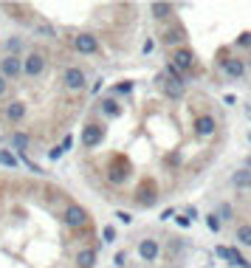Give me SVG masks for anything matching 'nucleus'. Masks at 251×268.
Listing matches in <instances>:
<instances>
[{
	"mask_svg": "<svg viewBox=\"0 0 251 268\" xmlns=\"http://www.w3.org/2000/svg\"><path fill=\"white\" fill-rule=\"evenodd\" d=\"M23 74V59L14 54H6L3 59H0V77L3 79H14Z\"/></svg>",
	"mask_w": 251,
	"mask_h": 268,
	"instance_id": "f257e3e1",
	"label": "nucleus"
},
{
	"mask_svg": "<svg viewBox=\"0 0 251 268\" xmlns=\"http://www.w3.org/2000/svg\"><path fill=\"white\" fill-rule=\"evenodd\" d=\"M43 71H46V56L40 54V51H31L23 59V74L25 77H40Z\"/></svg>",
	"mask_w": 251,
	"mask_h": 268,
	"instance_id": "f03ea898",
	"label": "nucleus"
},
{
	"mask_svg": "<svg viewBox=\"0 0 251 268\" xmlns=\"http://www.w3.org/2000/svg\"><path fill=\"white\" fill-rule=\"evenodd\" d=\"M65 223H68L71 229H82V226L88 223V212H85L82 206H76V203H71L68 209H65Z\"/></svg>",
	"mask_w": 251,
	"mask_h": 268,
	"instance_id": "7ed1b4c3",
	"label": "nucleus"
},
{
	"mask_svg": "<svg viewBox=\"0 0 251 268\" xmlns=\"http://www.w3.org/2000/svg\"><path fill=\"white\" fill-rule=\"evenodd\" d=\"M62 82H65L68 90H82L85 88V74H82V68H65Z\"/></svg>",
	"mask_w": 251,
	"mask_h": 268,
	"instance_id": "20e7f679",
	"label": "nucleus"
},
{
	"mask_svg": "<svg viewBox=\"0 0 251 268\" xmlns=\"http://www.w3.org/2000/svg\"><path fill=\"white\" fill-rule=\"evenodd\" d=\"M102 138H104V127L91 122L88 127H85V133H82V144L85 147H96V144H102Z\"/></svg>",
	"mask_w": 251,
	"mask_h": 268,
	"instance_id": "39448f33",
	"label": "nucleus"
},
{
	"mask_svg": "<svg viewBox=\"0 0 251 268\" xmlns=\"http://www.w3.org/2000/svg\"><path fill=\"white\" fill-rule=\"evenodd\" d=\"M158 254H161L158 240H141V243H138V257L144 260V263H152V260H158Z\"/></svg>",
	"mask_w": 251,
	"mask_h": 268,
	"instance_id": "423d86ee",
	"label": "nucleus"
},
{
	"mask_svg": "<svg viewBox=\"0 0 251 268\" xmlns=\"http://www.w3.org/2000/svg\"><path fill=\"white\" fill-rule=\"evenodd\" d=\"M217 257H223V260H231V266H237V268H251V263L246 257H240V251L237 248H226V246H217Z\"/></svg>",
	"mask_w": 251,
	"mask_h": 268,
	"instance_id": "0eeeda50",
	"label": "nucleus"
},
{
	"mask_svg": "<svg viewBox=\"0 0 251 268\" xmlns=\"http://www.w3.org/2000/svg\"><path fill=\"white\" fill-rule=\"evenodd\" d=\"M74 48H76L79 54H96L99 43H96V37H93V34H79V37L74 40Z\"/></svg>",
	"mask_w": 251,
	"mask_h": 268,
	"instance_id": "6e6552de",
	"label": "nucleus"
},
{
	"mask_svg": "<svg viewBox=\"0 0 251 268\" xmlns=\"http://www.w3.org/2000/svg\"><path fill=\"white\" fill-rule=\"evenodd\" d=\"M195 133L201 135V138H209V135L217 133V122L212 116H201L198 122H195Z\"/></svg>",
	"mask_w": 251,
	"mask_h": 268,
	"instance_id": "1a4fd4ad",
	"label": "nucleus"
},
{
	"mask_svg": "<svg viewBox=\"0 0 251 268\" xmlns=\"http://www.w3.org/2000/svg\"><path fill=\"white\" fill-rule=\"evenodd\" d=\"M172 65L178 68V71H189V68H195V54L186 51V48H178L175 56H172Z\"/></svg>",
	"mask_w": 251,
	"mask_h": 268,
	"instance_id": "9d476101",
	"label": "nucleus"
},
{
	"mask_svg": "<svg viewBox=\"0 0 251 268\" xmlns=\"http://www.w3.org/2000/svg\"><path fill=\"white\" fill-rule=\"evenodd\" d=\"M155 82H158V88L164 90L170 99H181L183 96V85H178V82H172V79H167V77H158Z\"/></svg>",
	"mask_w": 251,
	"mask_h": 268,
	"instance_id": "9b49d317",
	"label": "nucleus"
},
{
	"mask_svg": "<svg viewBox=\"0 0 251 268\" xmlns=\"http://www.w3.org/2000/svg\"><path fill=\"white\" fill-rule=\"evenodd\" d=\"M228 184H231V187H237V189H249V187H251V172H249V169H237V172L228 178Z\"/></svg>",
	"mask_w": 251,
	"mask_h": 268,
	"instance_id": "f8f14e48",
	"label": "nucleus"
},
{
	"mask_svg": "<svg viewBox=\"0 0 251 268\" xmlns=\"http://www.w3.org/2000/svg\"><path fill=\"white\" fill-rule=\"evenodd\" d=\"M223 71H226L228 77L240 79L243 74H246V65H243V59H234V56H231V59H226V62H223Z\"/></svg>",
	"mask_w": 251,
	"mask_h": 268,
	"instance_id": "ddd939ff",
	"label": "nucleus"
},
{
	"mask_svg": "<svg viewBox=\"0 0 251 268\" xmlns=\"http://www.w3.org/2000/svg\"><path fill=\"white\" fill-rule=\"evenodd\" d=\"M93 263H96V251L93 248H85V251L76 254V266L79 268H93Z\"/></svg>",
	"mask_w": 251,
	"mask_h": 268,
	"instance_id": "4468645a",
	"label": "nucleus"
},
{
	"mask_svg": "<svg viewBox=\"0 0 251 268\" xmlns=\"http://www.w3.org/2000/svg\"><path fill=\"white\" fill-rule=\"evenodd\" d=\"M6 116H9L12 122H20V119L25 116V105L23 102H12V105L6 107Z\"/></svg>",
	"mask_w": 251,
	"mask_h": 268,
	"instance_id": "2eb2a0df",
	"label": "nucleus"
},
{
	"mask_svg": "<svg viewBox=\"0 0 251 268\" xmlns=\"http://www.w3.org/2000/svg\"><path fill=\"white\" fill-rule=\"evenodd\" d=\"M183 37H186V34H183V28H167L161 40H164V43H167V45H175V43H181Z\"/></svg>",
	"mask_w": 251,
	"mask_h": 268,
	"instance_id": "dca6fc26",
	"label": "nucleus"
},
{
	"mask_svg": "<svg viewBox=\"0 0 251 268\" xmlns=\"http://www.w3.org/2000/svg\"><path fill=\"white\" fill-rule=\"evenodd\" d=\"M12 144H14V150H17V153H25V147H28V135H25V133H14Z\"/></svg>",
	"mask_w": 251,
	"mask_h": 268,
	"instance_id": "f3484780",
	"label": "nucleus"
},
{
	"mask_svg": "<svg viewBox=\"0 0 251 268\" xmlns=\"http://www.w3.org/2000/svg\"><path fill=\"white\" fill-rule=\"evenodd\" d=\"M102 110L107 113V116H119V113H122V107H119V102H116V99H104L102 102Z\"/></svg>",
	"mask_w": 251,
	"mask_h": 268,
	"instance_id": "a211bd4d",
	"label": "nucleus"
},
{
	"mask_svg": "<svg viewBox=\"0 0 251 268\" xmlns=\"http://www.w3.org/2000/svg\"><path fill=\"white\" fill-rule=\"evenodd\" d=\"M170 11H172L170 3H152V14L155 17H170Z\"/></svg>",
	"mask_w": 251,
	"mask_h": 268,
	"instance_id": "6ab92c4d",
	"label": "nucleus"
},
{
	"mask_svg": "<svg viewBox=\"0 0 251 268\" xmlns=\"http://www.w3.org/2000/svg\"><path fill=\"white\" fill-rule=\"evenodd\" d=\"M237 240L243 246H251V226H240L237 229Z\"/></svg>",
	"mask_w": 251,
	"mask_h": 268,
	"instance_id": "aec40b11",
	"label": "nucleus"
},
{
	"mask_svg": "<svg viewBox=\"0 0 251 268\" xmlns=\"http://www.w3.org/2000/svg\"><path fill=\"white\" fill-rule=\"evenodd\" d=\"M0 164H6V167H17V156H12L9 150H0Z\"/></svg>",
	"mask_w": 251,
	"mask_h": 268,
	"instance_id": "412c9836",
	"label": "nucleus"
},
{
	"mask_svg": "<svg viewBox=\"0 0 251 268\" xmlns=\"http://www.w3.org/2000/svg\"><path fill=\"white\" fill-rule=\"evenodd\" d=\"M167 74H170V79H172V82H178V85H183V74H181V71H178L175 65H172V62L167 65Z\"/></svg>",
	"mask_w": 251,
	"mask_h": 268,
	"instance_id": "4be33fe9",
	"label": "nucleus"
},
{
	"mask_svg": "<svg viewBox=\"0 0 251 268\" xmlns=\"http://www.w3.org/2000/svg\"><path fill=\"white\" fill-rule=\"evenodd\" d=\"M206 226H209L212 232H220V217H217V214H206Z\"/></svg>",
	"mask_w": 251,
	"mask_h": 268,
	"instance_id": "5701e85b",
	"label": "nucleus"
},
{
	"mask_svg": "<svg viewBox=\"0 0 251 268\" xmlns=\"http://www.w3.org/2000/svg\"><path fill=\"white\" fill-rule=\"evenodd\" d=\"M102 237H104V243H113V240H116V229H113V226H104Z\"/></svg>",
	"mask_w": 251,
	"mask_h": 268,
	"instance_id": "b1692460",
	"label": "nucleus"
},
{
	"mask_svg": "<svg viewBox=\"0 0 251 268\" xmlns=\"http://www.w3.org/2000/svg\"><path fill=\"white\" fill-rule=\"evenodd\" d=\"M217 217H223V220H228V217H231V206H228V203H223V206L217 209Z\"/></svg>",
	"mask_w": 251,
	"mask_h": 268,
	"instance_id": "393cba45",
	"label": "nucleus"
},
{
	"mask_svg": "<svg viewBox=\"0 0 251 268\" xmlns=\"http://www.w3.org/2000/svg\"><path fill=\"white\" fill-rule=\"evenodd\" d=\"M237 45H251V31H243V34H240Z\"/></svg>",
	"mask_w": 251,
	"mask_h": 268,
	"instance_id": "a878e982",
	"label": "nucleus"
},
{
	"mask_svg": "<svg viewBox=\"0 0 251 268\" xmlns=\"http://www.w3.org/2000/svg\"><path fill=\"white\" fill-rule=\"evenodd\" d=\"M116 217H119L122 223H133V214L130 212H116Z\"/></svg>",
	"mask_w": 251,
	"mask_h": 268,
	"instance_id": "bb28decb",
	"label": "nucleus"
},
{
	"mask_svg": "<svg viewBox=\"0 0 251 268\" xmlns=\"http://www.w3.org/2000/svg\"><path fill=\"white\" fill-rule=\"evenodd\" d=\"M59 147H62V153H65V150H71V147H74V138H71V135H68V138H65V141H62V144H59Z\"/></svg>",
	"mask_w": 251,
	"mask_h": 268,
	"instance_id": "cd10ccee",
	"label": "nucleus"
},
{
	"mask_svg": "<svg viewBox=\"0 0 251 268\" xmlns=\"http://www.w3.org/2000/svg\"><path fill=\"white\" fill-rule=\"evenodd\" d=\"M59 156H62V147H54V150H51V161H57Z\"/></svg>",
	"mask_w": 251,
	"mask_h": 268,
	"instance_id": "c85d7f7f",
	"label": "nucleus"
},
{
	"mask_svg": "<svg viewBox=\"0 0 251 268\" xmlns=\"http://www.w3.org/2000/svg\"><path fill=\"white\" fill-rule=\"evenodd\" d=\"M172 214H175V209H164V212H161V220H170Z\"/></svg>",
	"mask_w": 251,
	"mask_h": 268,
	"instance_id": "c756f323",
	"label": "nucleus"
},
{
	"mask_svg": "<svg viewBox=\"0 0 251 268\" xmlns=\"http://www.w3.org/2000/svg\"><path fill=\"white\" fill-rule=\"evenodd\" d=\"M175 220H178V226H183V229L192 223V220H189V217H183V214H181V217H175Z\"/></svg>",
	"mask_w": 251,
	"mask_h": 268,
	"instance_id": "7c9ffc66",
	"label": "nucleus"
},
{
	"mask_svg": "<svg viewBox=\"0 0 251 268\" xmlns=\"http://www.w3.org/2000/svg\"><path fill=\"white\" fill-rule=\"evenodd\" d=\"M113 263H116V266H125V254L119 251V254H116V257H113Z\"/></svg>",
	"mask_w": 251,
	"mask_h": 268,
	"instance_id": "2f4dec72",
	"label": "nucleus"
},
{
	"mask_svg": "<svg viewBox=\"0 0 251 268\" xmlns=\"http://www.w3.org/2000/svg\"><path fill=\"white\" fill-rule=\"evenodd\" d=\"M3 93H6V79L0 77V96H3Z\"/></svg>",
	"mask_w": 251,
	"mask_h": 268,
	"instance_id": "473e14b6",
	"label": "nucleus"
},
{
	"mask_svg": "<svg viewBox=\"0 0 251 268\" xmlns=\"http://www.w3.org/2000/svg\"><path fill=\"white\" fill-rule=\"evenodd\" d=\"M246 164H249V167H251V156H249V158H246Z\"/></svg>",
	"mask_w": 251,
	"mask_h": 268,
	"instance_id": "72a5a7b5",
	"label": "nucleus"
},
{
	"mask_svg": "<svg viewBox=\"0 0 251 268\" xmlns=\"http://www.w3.org/2000/svg\"><path fill=\"white\" fill-rule=\"evenodd\" d=\"M249 138H251V135H249Z\"/></svg>",
	"mask_w": 251,
	"mask_h": 268,
	"instance_id": "f704fd0d",
	"label": "nucleus"
}]
</instances>
